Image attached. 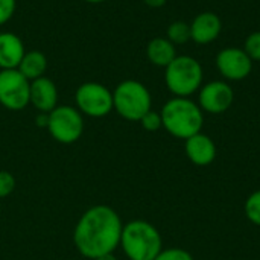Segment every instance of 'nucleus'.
<instances>
[{
  "mask_svg": "<svg viewBox=\"0 0 260 260\" xmlns=\"http://www.w3.org/2000/svg\"><path fill=\"white\" fill-rule=\"evenodd\" d=\"M122 230V219L114 209L104 204L93 206L79 218L73 230V244L84 257L94 260L116 251Z\"/></svg>",
  "mask_w": 260,
  "mask_h": 260,
  "instance_id": "nucleus-1",
  "label": "nucleus"
},
{
  "mask_svg": "<svg viewBox=\"0 0 260 260\" xmlns=\"http://www.w3.org/2000/svg\"><path fill=\"white\" fill-rule=\"evenodd\" d=\"M160 114L163 128L175 139L187 140L201 133L204 125V111L189 98L175 96L169 99L163 105Z\"/></svg>",
  "mask_w": 260,
  "mask_h": 260,
  "instance_id": "nucleus-2",
  "label": "nucleus"
},
{
  "mask_svg": "<svg viewBox=\"0 0 260 260\" xmlns=\"http://www.w3.org/2000/svg\"><path fill=\"white\" fill-rule=\"evenodd\" d=\"M120 247L129 260H154L163 250V241L151 222L134 219L123 224Z\"/></svg>",
  "mask_w": 260,
  "mask_h": 260,
  "instance_id": "nucleus-3",
  "label": "nucleus"
},
{
  "mask_svg": "<svg viewBox=\"0 0 260 260\" xmlns=\"http://www.w3.org/2000/svg\"><path fill=\"white\" fill-rule=\"evenodd\" d=\"M204 79L203 66L189 55H177L165 67V82L168 90L177 98H189L201 88Z\"/></svg>",
  "mask_w": 260,
  "mask_h": 260,
  "instance_id": "nucleus-4",
  "label": "nucleus"
},
{
  "mask_svg": "<svg viewBox=\"0 0 260 260\" xmlns=\"http://www.w3.org/2000/svg\"><path fill=\"white\" fill-rule=\"evenodd\" d=\"M113 110H116V113L125 120L139 122L149 110H152L151 93L140 81H122L113 91Z\"/></svg>",
  "mask_w": 260,
  "mask_h": 260,
  "instance_id": "nucleus-5",
  "label": "nucleus"
},
{
  "mask_svg": "<svg viewBox=\"0 0 260 260\" xmlns=\"http://www.w3.org/2000/svg\"><path fill=\"white\" fill-rule=\"evenodd\" d=\"M47 129L58 143L70 145L81 139L84 133V117L78 108L58 105L49 113Z\"/></svg>",
  "mask_w": 260,
  "mask_h": 260,
  "instance_id": "nucleus-6",
  "label": "nucleus"
},
{
  "mask_svg": "<svg viewBox=\"0 0 260 260\" xmlns=\"http://www.w3.org/2000/svg\"><path fill=\"white\" fill-rule=\"evenodd\" d=\"M76 108L88 117H105L113 111V91L99 82H84L78 87Z\"/></svg>",
  "mask_w": 260,
  "mask_h": 260,
  "instance_id": "nucleus-7",
  "label": "nucleus"
},
{
  "mask_svg": "<svg viewBox=\"0 0 260 260\" xmlns=\"http://www.w3.org/2000/svg\"><path fill=\"white\" fill-rule=\"evenodd\" d=\"M30 81L17 69L0 70V104L11 111H20L29 105Z\"/></svg>",
  "mask_w": 260,
  "mask_h": 260,
  "instance_id": "nucleus-8",
  "label": "nucleus"
},
{
  "mask_svg": "<svg viewBox=\"0 0 260 260\" xmlns=\"http://www.w3.org/2000/svg\"><path fill=\"white\" fill-rule=\"evenodd\" d=\"M235 101V91L227 81H210L198 90V105L204 113L222 114Z\"/></svg>",
  "mask_w": 260,
  "mask_h": 260,
  "instance_id": "nucleus-9",
  "label": "nucleus"
},
{
  "mask_svg": "<svg viewBox=\"0 0 260 260\" xmlns=\"http://www.w3.org/2000/svg\"><path fill=\"white\" fill-rule=\"evenodd\" d=\"M216 67L225 81H242L250 76L253 61L239 47H225L216 55Z\"/></svg>",
  "mask_w": 260,
  "mask_h": 260,
  "instance_id": "nucleus-10",
  "label": "nucleus"
},
{
  "mask_svg": "<svg viewBox=\"0 0 260 260\" xmlns=\"http://www.w3.org/2000/svg\"><path fill=\"white\" fill-rule=\"evenodd\" d=\"M29 104L40 113L49 114L58 107V88L55 82L46 76L30 81Z\"/></svg>",
  "mask_w": 260,
  "mask_h": 260,
  "instance_id": "nucleus-11",
  "label": "nucleus"
},
{
  "mask_svg": "<svg viewBox=\"0 0 260 260\" xmlns=\"http://www.w3.org/2000/svg\"><path fill=\"white\" fill-rule=\"evenodd\" d=\"M222 32V21L218 14L204 11L190 21V40L197 44H210Z\"/></svg>",
  "mask_w": 260,
  "mask_h": 260,
  "instance_id": "nucleus-12",
  "label": "nucleus"
},
{
  "mask_svg": "<svg viewBox=\"0 0 260 260\" xmlns=\"http://www.w3.org/2000/svg\"><path fill=\"white\" fill-rule=\"evenodd\" d=\"M184 151L187 158L195 165V166H209L215 161L216 158V145L213 139L204 133H198L187 140H184Z\"/></svg>",
  "mask_w": 260,
  "mask_h": 260,
  "instance_id": "nucleus-13",
  "label": "nucleus"
},
{
  "mask_svg": "<svg viewBox=\"0 0 260 260\" xmlns=\"http://www.w3.org/2000/svg\"><path fill=\"white\" fill-rule=\"evenodd\" d=\"M24 53V43L18 35L0 32V70L17 69Z\"/></svg>",
  "mask_w": 260,
  "mask_h": 260,
  "instance_id": "nucleus-14",
  "label": "nucleus"
},
{
  "mask_svg": "<svg viewBox=\"0 0 260 260\" xmlns=\"http://www.w3.org/2000/svg\"><path fill=\"white\" fill-rule=\"evenodd\" d=\"M146 56L148 59L158 67H168L177 56L175 44H172L168 38L157 37L152 38L146 46Z\"/></svg>",
  "mask_w": 260,
  "mask_h": 260,
  "instance_id": "nucleus-15",
  "label": "nucleus"
},
{
  "mask_svg": "<svg viewBox=\"0 0 260 260\" xmlns=\"http://www.w3.org/2000/svg\"><path fill=\"white\" fill-rule=\"evenodd\" d=\"M47 58L43 52L38 50H30L26 52L24 56L21 58L17 70L29 81L38 79L41 76H44L46 70H47Z\"/></svg>",
  "mask_w": 260,
  "mask_h": 260,
  "instance_id": "nucleus-16",
  "label": "nucleus"
},
{
  "mask_svg": "<svg viewBox=\"0 0 260 260\" xmlns=\"http://www.w3.org/2000/svg\"><path fill=\"white\" fill-rule=\"evenodd\" d=\"M166 35H168L166 38L175 46L177 44H186L190 40V23L183 21V20H177V21L169 24Z\"/></svg>",
  "mask_w": 260,
  "mask_h": 260,
  "instance_id": "nucleus-17",
  "label": "nucleus"
},
{
  "mask_svg": "<svg viewBox=\"0 0 260 260\" xmlns=\"http://www.w3.org/2000/svg\"><path fill=\"white\" fill-rule=\"evenodd\" d=\"M244 212H245L247 219H248L251 224L260 227V189L259 190H254V192L245 200Z\"/></svg>",
  "mask_w": 260,
  "mask_h": 260,
  "instance_id": "nucleus-18",
  "label": "nucleus"
},
{
  "mask_svg": "<svg viewBox=\"0 0 260 260\" xmlns=\"http://www.w3.org/2000/svg\"><path fill=\"white\" fill-rule=\"evenodd\" d=\"M245 53L251 58L253 62H259L260 61V30L256 32H251L247 38H245V43H244V47Z\"/></svg>",
  "mask_w": 260,
  "mask_h": 260,
  "instance_id": "nucleus-19",
  "label": "nucleus"
},
{
  "mask_svg": "<svg viewBox=\"0 0 260 260\" xmlns=\"http://www.w3.org/2000/svg\"><path fill=\"white\" fill-rule=\"evenodd\" d=\"M140 125L143 126V129L149 131V133H155L158 131L160 128H163V122H161V114L154 111V110H149L140 120Z\"/></svg>",
  "mask_w": 260,
  "mask_h": 260,
  "instance_id": "nucleus-20",
  "label": "nucleus"
},
{
  "mask_svg": "<svg viewBox=\"0 0 260 260\" xmlns=\"http://www.w3.org/2000/svg\"><path fill=\"white\" fill-rule=\"evenodd\" d=\"M154 260H193V256L184 248H163Z\"/></svg>",
  "mask_w": 260,
  "mask_h": 260,
  "instance_id": "nucleus-21",
  "label": "nucleus"
},
{
  "mask_svg": "<svg viewBox=\"0 0 260 260\" xmlns=\"http://www.w3.org/2000/svg\"><path fill=\"white\" fill-rule=\"evenodd\" d=\"M15 189V178L8 171H0V198L9 197Z\"/></svg>",
  "mask_w": 260,
  "mask_h": 260,
  "instance_id": "nucleus-22",
  "label": "nucleus"
},
{
  "mask_svg": "<svg viewBox=\"0 0 260 260\" xmlns=\"http://www.w3.org/2000/svg\"><path fill=\"white\" fill-rule=\"evenodd\" d=\"M15 0H0V26L6 24L15 12Z\"/></svg>",
  "mask_w": 260,
  "mask_h": 260,
  "instance_id": "nucleus-23",
  "label": "nucleus"
},
{
  "mask_svg": "<svg viewBox=\"0 0 260 260\" xmlns=\"http://www.w3.org/2000/svg\"><path fill=\"white\" fill-rule=\"evenodd\" d=\"M145 5H148L149 8H161L168 0H143Z\"/></svg>",
  "mask_w": 260,
  "mask_h": 260,
  "instance_id": "nucleus-24",
  "label": "nucleus"
},
{
  "mask_svg": "<svg viewBox=\"0 0 260 260\" xmlns=\"http://www.w3.org/2000/svg\"><path fill=\"white\" fill-rule=\"evenodd\" d=\"M94 260H117V257L114 256V253H110V254H104V256H101V257Z\"/></svg>",
  "mask_w": 260,
  "mask_h": 260,
  "instance_id": "nucleus-25",
  "label": "nucleus"
},
{
  "mask_svg": "<svg viewBox=\"0 0 260 260\" xmlns=\"http://www.w3.org/2000/svg\"><path fill=\"white\" fill-rule=\"evenodd\" d=\"M84 2H87V3H104L107 0H84Z\"/></svg>",
  "mask_w": 260,
  "mask_h": 260,
  "instance_id": "nucleus-26",
  "label": "nucleus"
}]
</instances>
